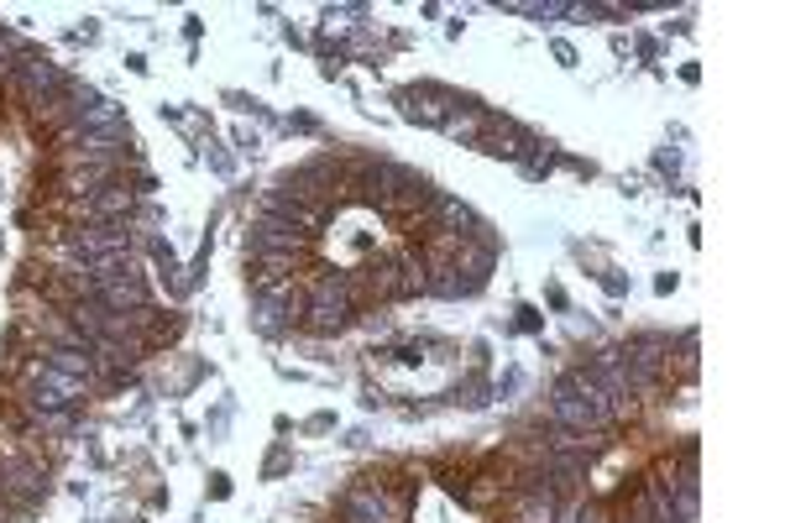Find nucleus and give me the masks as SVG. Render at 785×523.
<instances>
[{
    "label": "nucleus",
    "instance_id": "nucleus-11",
    "mask_svg": "<svg viewBox=\"0 0 785 523\" xmlns=\"http://www.w3.org/2000/svg\"><path fill=\"white\" fill-rule=\"evenodd\" d=\"M482 152H493V158H523L529 147H534V137L523 131V126H513V120H498L493 116V126L482 131Z\"/></svg>",
    "mask_w": 785,
    "mask_h": 523
},
{
    "label": "nucleus",
    "instance_id": "nucleus-21",
    "mask_svg": "<svg viewBox=\"0 0 785 523\" xmlns=\"http://www.w3.org/2000/svg\"><path fill=\"white\" fill-rule=\"evenodd\" d=\"M32 382H37V387H48V393H58L64 404H73V398L90 387V382H73V377H64V372H53L48 361H37V367H32Z\"/></svg>",
    "mask_w": 785,
    "mask_h": 523
},
{
    "label": "nucleus",
    "instance_id": "nucleus-5",
    "mask_svg": "<svg viewBox=\"0 0 785 523\" xmlns=\"http://www.w3.org/2000/svg\"><path fill=\"white\" fill-rule=\"evenodd\" d=\"M126 142H131V137H126V126H111V131H69V137H64L73 167L79 163H116Z\"/></svg>",
    "mask_w": 785,
    "mask_h": 523
},
{
    "label": "nucleus",
    "instance_id": "nucleus-3",
    "mask_svg": "<svg viewBox=\"0 0 785 523\" xmlns=\"http://www.w3.org/2000/svg\"><path fill=\"white\" fill-rule=\"evenodd\" d=\"M335 189H340V158H310L284 184V194H293L299 205H331Z\"/></svg>",
    "mask_w": 785,
    "mask_h": 523
},
{
    "label": "nucleus",
    "instance_id": "nucleus-22",
    "mask_svg": "<svg viewBox=\"0 0 785 523\" xmlns=\"http://www.w3.org/2000/svg\"><path fill=\"white\" fill-rule=\"evenodd\" d=\"M111 126H126V120H120V105H116V100H95V105L79 116V126H73V131H111Z\"/></svg>",
    "mask_w": 785,
    "mask_h": 523
},
{
    "label": "nucleus",
    "instance_id": "nucleus-18",
    "mask_svg": "<svg viewBox=\"0 0 785 523\" xmlns=\"http://www.w3.org/2000/svg\"><path fill=\"white\" fill-rule=\"evenodd\" d=\"M310 335H340L351 325V304H304V319H299Z\"/></svg>",
    "mask_w": 785,
    "mask_h": 523
},
{
    "label": "nucleus",
    "instance_id": "nucleus-7",
    "mask_svg": "<svg viewBox=\"0 0 785 523\" xmlns=\"http://www.w3.org/2000/svg\"><path fill=\"white\" fill-rule=\"evenodd\" d=\"M419 225H425V236L429 231H446V236H466V231H476V214L461 205V199H451V194H429V205L419 210Z\"/></svg>",
    "mask_w": 785,
    "mask_h": 523
},
{
    "label": "nucleus",
    "instance_id": "nucleus-12",
    "mask_svg": "<svg viewBox=\"0 0 785 523\" xmlns=\"http://www.w3.org/2000/svg\"><path fill=\"white\" fill-rule=\"evenodd\" d=\"M425 293H435V299H466V293H476V283L455 262H425Z\"/></svg>",
    "mask_w": 785,
    "mask_h": 523
},
{
    "label": "nucleus",
    "instance_id": "nucleus-23",
    "mask_svg": "<svg viewBox=\"0 0 785 523\" xmlns=\"http://www.w3.org/2000/svg\"><path fill=\"white\" fill-rule=\"evenodd\" d=\"M555 523H608V513L597 502H572L566 513H555Z\"/></svg>",
    "mask_w": 785,
    "mask_h": 523
},
{
    "label": "nucleus",
    "instance_id": "nucleus-6",
    "mask_svg": "<svg viewBox=\"0 0 785 523\" xmlns=\"http://www.w3.org/2000/svg\"><path fill=\"white\" fill-rule=\"evenodd\" d=\"M399 105H404V116L419 120V126H446L461 100H455L451 90H440V84H414V90L399 95Z\"/></svg>",
    "mask_w": 785,
    "mask_h": 523
},
{
    "label": "nucleus",
    "instance_id": "nucleus-4",
    "mask_svg": "<svg viewBox=\"0 0 785 523\" xmlns=\"http://www.w3.org/2000/svg\"><path fill=\"white\" fill-rule=\"evenodd\" d=\"M310 246V236L284 220V214H257V225H252V257H299Z\"/></svg>",
    "mask_w": 785,
    "mask_h": 523
},
{
    "label": "nucleus",
    "instance_id": "nucleus-9",
    "mask_svg": "<svg viewBox=\"0 0 785 523\" xmlns=\"http://www.w3.org/2000/svg\"><path fill=\"white\" fill-rule=\"evenodd\" d=\"M451 262L466 272V278H472L476 288H482V283H487V272H493V262H498V246H493V236L476 225V231H466V236H461V246H455Z\"/></svg>",
    "mask_w": 785,
    "mask_h": 523
},
{
    "label": "nucleus",
    "instance_id": "nucleus-13",
    "mask_svg": "<svg viewBox=\"0 0 785 523\" xmlns=\"http://www.w3.org/2000/svg\"><path fill=\"white\" fill-rule=\"evenodd\" d=\"M95 299L105 304V310H116V314H137V310H147V283L137 278V272H120L116 283H105V288H95Z\"/></svg>",
    "mask_w": 785,
    "mask_h": 523
},
{
    "label": "nucleus",
    "instance_id": "nucleus-19",
    "mask_svg": "<svg viewBox=\"0 0 785 523\" xmlns=\"http://www.w3.org/2000/svg\"><path fill=\"white\" fill-rule=\"evenodd\" d=\"M487 126H493V116H487L482 105H466V100H461V105L451 111V120H446V131H451L455 142H482Z\"/></svg>",
    "mask_w": 785,
    "mask_h": 523
},
{
    "label": "nucleus",
    "instance_id": "nucleus-1",
    "mask_svg": "<svg viewBox=\"0 0 785 523\" xmlns=\"http://www.w3.org/2000/svg\"><path fill=\"white\" fill-rule=\"evenodd\" d=\"M550 414L561 429H576V434H597V429L613 425L619 404L597 387L587 372H572V377L555 382V398H550Z\"/></svg>",
    "mask_w": 785,
    "mask_h": 523
},
{
    "label": "nucleus",
    "instance_id": "nucleus-16",
    "mask_svg": "<svg viewBox=\"0 0 785 523\" xmlns=\"http://www.w3.org/2000/svg\"><path fill=\"white\" fill-rule=\"evenodd\" d=\"M43 357H48L53 372H64V377H73V382H95L100 377L95 357H90V351H79V346H48Z\"/></svg>",
    "mask_w": 785,
    "mask_h": 523
},
{
    "label": "nucleus",
    "instance_id": "nucleus-15",
    "mask_svg": "<svg viewBox=\"0 0 785 523\" xmlns=\"http://www.w3.org/2000/svg\"><path fill=\"white\" fill-rule=\"evenodd\" d=\"M105 184H116V163H79L64 173V189H69L79 205H84L90 194H100Z\"/></svg>",
    "mask_w": 785,
    "mask_h": 523
},
{
    "label": "nucleus",
    "instance_id": "nucleus-10",
    "mask_svg": "<svg viewBox=\"0 0 785 523\" xmlns=\"http://www.w3.org/2000/svg\"><path fill=\"white\" fill-rule=\"evenodd\" d=\"M131 205H137V189H126V184H105L100 194H90V199L79 205V214H84V220H95V225H120V220L131 214Z\"/></svg>",
    "mask_w": 785,
    "mask_h": 523
},
{
    "label": "nucleus",
    "instance_id": "nucleus-17",
    "mask_svg": "<svg viewBox=\"0 0 785 523\" xmlns=\"http://www.w3.org/2000/svg\"><path fill=\"white\" fill-rule=\"evenodd\" d=\"M0 487H5L11 498H37V492H43V466L16 455V461H5V466H0Z\"/></svg>",
    "mask_w": 785,
    "mask_h": 523
},
{
    "label": "nucleus",
    "instance_id": "nucleus-14",
    "mask_svg": "<svg viewBox=\"0 0 785 523\" xmlns=\"http://www.w3.org/2000/svg\"><path fill=\"white\" fill-rule=\"evenodd\" d=\"M587 377L608 393V398H628V367H623V351H597L592 367H581Z\"/></svg>",
    "mask_w": 785,
    "mask_h": 523
},
{
    "label": "nucleus",
    "instance_id": "nucleus-20",
    "mask_svg": "<svg viewBox=\"0 0 785 523\" xmlns=\"http://www.w3.org/2000/svg\"><path fill=\"white\" fill-rule=\"evenodd\" d=\"M429 178H419V173H408V184L399 194H393V199H388V214H419L429 205Z\"/></svg>",
    "mask_w": 785,
    "mask_h": 523
},
{
    "label": "nucleus",
    "instance_id": "nucleus-2",
    "mask_svg": "<svg viewBox=\"0 0 785 523\" xmlns=\"http://www.w3.org/2000/svg\"><path fill=\"white\" fill-rule=\"evenodd\" d=\"M5 84H11L26 105H37V111H43V105H53V100H64L69 73L58 69L53 58H43V53H16V58H11V73H5Z\"/></svg>",
    "mask_w": 785,
    "mask_h": 523
},
{
    "label": "nucleus",
    "instance_id": "nucleus-8",
    "mask_svg": "<svg viewBox=\"0 0 785 523\" xmlns=\"http://www.w3.org/2000/svg\"><path fill=\"white\" fill-rule=\"evenodd\" d=\"M399 519H404V502L378 492V487L346 492V523H399Z\"/></svg>",
    "mask_w": 785,
    "mask_h": 523
}]
</instances>
